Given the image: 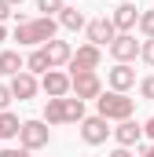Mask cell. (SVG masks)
I'll list each match as a JSON object with an SVG mask.
<instances>
[{
	"label": "cell",
	"mask_w": 154,
	"mask_h": 157,
	"mask_svg": "<svg viewBox=\"0 0 154 157\" xmlns=\"http://www.w3.org/2000/svg\"><path fill=\"white\" fill-rule=\"evenodd\" d=\"M143 157H151V150H147V154H143Z\"/></svg>",
	"instance_id": "obj_32"
},
{
	"label": "cell",
	"mask_w": 154,
	"mask_h": 157,
	"mask_svg": "<svg viewBox=\"0 0 154 157\" xmlns=\"http://www.w3.org/2000/svg\"><path fill=\"white\" fill-rule=\"evenodd\" d=\"M117 4H125V0H117Z\"/></svg>",
	"instance_id": "obj_33"
},
{
	"label": "cell",
	"mask_w": 154,
	"mask_h": 157,
	"mask_svg": "<svg viewBox=\"0 0 154 157\" xmlns=\"http://www.w3.org/2000/svg\"><path fill=\"white\" fill-rule=\"evenodd\" d=\"M44 51H48V62H51V70H59V66H70V59H74V48H70L66 40H48V44H44Z\"/></svg>",
	"instance_id": "obj_13"
},
{
	"label": "cell",
	"mask_w": 154,
	"mask_h": 157,
	"mask_svg": "<svg viewBox=\"0 0 154 157\" xmlns=\"http://www.w3.org/2000/svg\"><path fill=\"white\" fill-rule=\"evenodd\" d=\"M15 102V95H11V84H0V110H7Z\"/></svg>",
	"instance_id": "obj_23"
},
{
	"label": "cell",
	"mask_w": 154,
	"mask_h": 157,
	"mask_svg": "<svg viewBox=\"0 0 154 157\" xmlns=\"http://www.w3.org/2000/svg\"><path fill=\"white\" fill-rule=\"evenodd\" d=\"M95 106H99V117H107V121H128L132 110H136V102L125 91H103L95 99Z\"/></svg>",
	"instance_id": "obj_2"
},
{
	"label": "cell",
	"mask_w": 154,
	"mask_h": 157,
	"mask_svg": "<svg viewBox=\"0 0 154 157\" xmlns=\"http://www.w3.org/2000/svg\"><path fill=\"white\" fill-rule=\"evenodd\" d=\"M22 132V121L15 117V113H7V110H0V143L4 139H15Z\"/></svg>",
	"instance_id": "obj_16"
},
{
	"label": "cell",
	"mask_w": 154,
	"mask_h": 157,
	"mask_svg": "<svg viewBox=\"0 0 154 157\" xmlns=\"http://www.w3.org/2000/svg\"><path fill=\"white\" fill-rule=\"evenodd\" d=\"M59 26H63V29H88V26H84V15H81V11H77V7H63V11H59Z\"/></svg>",
	"instance_id": "obj_18"
},
{
	"label": "cell",
	"mask_w": 154,
	"mask_h": 157,
	"mask_svg": "<svg viewBox=\"0 0 154 157\" xmlns=\"http://www.w3.org/2000/svg\"><path fill=\"white\" fill-rule=\"evenodd\" d=\"M0 157H30V150H22V146L18 150H0Z\"/></svg>",
	"instance_id": "obj_27"
},
{
	"label": "cell",
	"mask_w": 154,
	"mask_h": 157,
	"mask_svg": "<svg viewBox=\"0 0 154 157\" xmlns=\"http://www.w3.org/2000/svg\"><path fill=\"white\" fill-rule=\"evenodd\" d=\"M11 4H15V7H18V4H22V0H11Z\"/></svg>",
	"instance_id": "obj_31"
},
{
	"label": "cell",
	"mask_w": 154,
	"mask_h": 157,
	"mask_svg": "<svg viewBox=\"0 0 154 157\" xmlns=\"http://www.w3.org/2000/svg\"><path fill=\"white\" fill-rule=\"evenodd\" d=\"M40 88H44V95H48V99H66V95L74 91V77H70V73H63V70H48L44 80H40Z\"/></svg>",
	"instance_id": "obj_4"
},
{
	"label": "cell",
	"mask_w": 154,
	"mask_h": 157,
	"mask_svg": "<svg viewBox=\"0 0 154 157\" xmlns=\"http://www.w3.org/2000/svg\"><path fill=\"white\" fill-rule=\"evenodd\" d=\"M84 121V99H66V124H81Z\"/></svg>",
	"instance_id": "obj_20"
},
{
	"label": "cell",
	"mask_w": 154,
	"mask_h": 157,
	"mask_svg": "<svg viewBox=\"0 0 154 157\" xmlns=\"http://www.w3.org/2000/svg\"><path fill=\"white\" fill-rule=\"evenodd\" d=\"M140 59H143L147 66H154V40H143V51H140Z\"/></svg>",
	"instance_id": "obj_24"
},
{
	"label": "cell",
	"mask_w": 154,
	"mask_h": 157,
	"mask_svg": "<svg viewBox=\"0 0 154 157\" xmlns=\"http://www.w3.org/2000/svg\"><path fill=\"white\" fill-rule=\"evenodd\" d=\"M11 7H15V4H11V0H0V22H4V18H11V15H15V11H11Z\"/></svg>",
	"instance_id": "obj_26"
},
{
	"label": "cell",
	"mask_w": 154,
	"mask_h": 157,
	"mask_svg": "<svg viewBox=\"0 0 154 157\" xmlns=\"http://www.w3.org/2000/svg\"><path fill=\"white\" fill-rule=\"evenodd\" d=\"M37 77H33V73H30V70H22V73H18V77H11V95H15V99H18V102H26V99H33V95H37Z\"/></svg>",
	"instance_id": "obj_11"
},
{
	"label": "cell",
	"mask_w": 154,
	"mask_h": 157,
	"mask_svg": "<svg viewBox=\"0 0 154 157\" xmlns=\"http://www.w3.org/2000/svg\"><path fill=\"white\" fill-rule=\"evenodd\" d=\"M147 135H151V139H154V117L147 121Z\"/></svg>",
	"instance_id": "obj_29"
},
{
	"label": "cell",
	"mask_w": 154,
	"mask_h": 157,
	"mask_svg": "<svg viewBox=\"0 0 154 157\" xmlns=\"http://www.w3.org/2000/svg\"><path fill=\"white\" fill-rule=\"evenodd\" d=\"M110 132H114V128L107 124V117H99V113L81 121V139H84L88 146H99V143H107V135H110Z\"/></svg>",
	"instance_id": "obj_6"
},
{
	"label": "cell",
	"mask_w": 154,
	"mask_h": 157,
	"mask_svg": "<svg viewBox=\"0 0 154 157\" xmlns=\"http://www.w3.org/2000/svg\"><path fill=\"white\" fill-rule=\"evenodd\" d=\"M22 70H26V59L18 51H0V73L4 77H18Z\"/></svg>",
	"instance_id": "obj_15"
},
{
	"label": "cell",
	"mask_w": 154,
	"mask_h": 157,
	"mask_svg": "<svg viewBox=\"0 0 154 157\" xmlns=\"http://www.w3.org/2000/svg\"><path fill=\"white\" fill-rule=\"evenodd\" d=\"M143 124H136V121L128 117V121H117V128H114V139H117V146H136L140 139H143Z\"/></svg>",
	"instance_id": "obj_10"
},
{
	"label": "cell",
	"mask_w": 154,
	"mask_h": 157,
	"mask_svg": "<svg viewBox=\"0 0 154 157\" xmlns=\"http://www.w3.org/2000/svg\"><path fill=\"white\" fill-rule=\"evenodd\" d=\"M37 7L51 18V11H63V0H37Z\"/></svg>",
	"instance_id": "obj_22"
},
{
	"label": "cell",
	"mask_w": 154,
	"mask_h": 157,
	"mask_svg": "<svg viewBox=\"0 0 154 157\" xmlns=\"http://www.w3.org/2000/svg\"><path fill=\"white\" fill-rule=\"evenodd\" d=\"M44 121H48V124H66V99H48Z\"/></svg>",
	"instance_id": "obj_17"
},
{
	"label": "cell",
	"mask_w": 154,
	"mask_h": 157,
	"mask_svg": "<svg viewBox=\"0 0 154 157\" xmlns=\"http://www.w3.org/2000/svg\"><path fill=\"white\" fill-rule=\"evenodd\" d=\"M140 33L147 40H154V11H143V15H140Z\"/></svg>",
	"instance_id": "obj_21"
},
{
	"label": "cell",
	"mask_w": 154,
	"mask_h": 157,
	"mask_svg": "<svg viewBox=\"0 0 154 157\" xmlns=\"http://www.w3.org/2000/svg\"><path fill=\"white\" fill-rule=\"evenodd\" d=\"M70 77H74V95L77 99H99L103 95L99 73H70Z\"/></svg>",
	"instance_id": "obj_9"
},
{
	"label": "cell",
	"mask_w": 154,
	"mask_h": 157,
	"mask_svg": "<svg viewBox=\"0 0 154 157\" xmlns=\"http://www.w3.org/2000/svg\"><path fill=\"white\" fill-rule=\"evenodd\" d=\"M140 51H143V44L132 37V33H117V37H114V44H110V55H114L117 62H132Z\"/></svg>",
	"instance_id": "obj_8"
},
{
	"label": "cell",
	"mask_w": 154,
	"mask_h": 157,
	"mask_svg": "<svg viewBox=\"0 0 154 157\" xmlns=\"http://www.w3.org/2000/svg\"><path fill=\"white\" fill-rule=\"evenodd\" d=\"M110 18H114L117 33H128L132 26H140V7H132V4L125 0V4H117V11L110 15Z\"/></svg>",
	"instance_id": "obj_14"
},
{
	"label": "cell",
	"mask_w": 154,
	"mask_h": 157,
	"mask_svg": "<svg viewBox=\"0 0 154 157\" xmlns=\"http://www.w3.org/2000/svg\"><path fill=\"white\" fill-rule=\"evenodd\" d=\"M110 157H132V150H128V146H117V150H114Z\"/></svg>",
	"instance_id": "obj_28"
},
{
	"label": "cell",
	"mask_w": 154,
	"mask_h": 157,
	"mask_svg": "<svg viewBox=\"0 0 154 157\" xmlns=\"http://www.w3.org/2000/svg\"><path fill=\"white\" fill-rule=\"evenodd\" d=\"M99 62H103V51H99L95 44H84V48H77V51H74L70 70H74V73H95Z\"/></svg>",
	"instance_id": "obj_5"
},
{
	"label": "cell",
	"mask_w": 154,
	"mask_h": 157,
	"mask_svg": "<svg viewBox=\"0 0 154 157\" xmlns=\"http://www.w3.org/2000/svg\"><path fill=\"white\" fill-rule=\"evenodd\" d=\"M48 139H51V128H48V121H22V132H18V143H22V150H44L48 146Z\"/></svg>",
	"instance_id": "obj_3"
},
{
	"label": "cell",
	"mask_w": 154,
	"mask_h": 157,
	"mask_svg": "<svg viewBox=\"0 0 154 157\" xmlns=\"http://www.w3.org/2000/svg\"><path fill=\"white\" fill-rule=\"evenodd\" d=\"M140 91H143V99H151V102H154V77H143Z\"/></svg>",
	"instance_id": "obj_25"
},
{
	"label": "cell",
	"mask_w": 154,
	"mask_h": 157,
	"mask_svg": "<svg viewBox=\"0 0 154 157\" xmlns=\"http://www.w3.org/2000/svg\"><path fill=\"white\" fill-rule=\"evenodd\" d=\"M55 29H59V22L48 18V15H40V18H22L18 29H15V40H18V44H48V40H55Z\"/></svg>",
	"instance_id": "obj_1"
},
{
	"label": "cell",
	"mask_w": 154,
	"mask_h": 157,
	"mask_svg": "<svg viewBox=\"0 0 154 157\" xmlns=\"http://www.w3.org/2000/svg\"><path fill=\"white\" fill-rule=\"evenodd\" d=\"M107 84H110V88H114V91H128V88H132V84H136V70H132V66H128V62H117L114 70H110V73H107Z\"/></svg>",
	"instance_id": "obj_12"
},
{
	"label": "cell",
	"mask_w": 154,
	"mask_h": 157,
	"mask_svg": "<svg viewBox=\"0 0 154 157\" xmlns=\"http://www.w3.org/2000/svg\"><path fill=\"white\" fill-rule=\"evenodd\" d=\"M0 40H7V29H4V22H0Z\"/></svg>",
	"instance_id": "obj_30"
},
{
	"label": "cell",
	"mask_w": 154,
	"mask_h": 157,
	"mask_svg": "<svg viewBox=\"0 0 154 157\" xmlns=\"http://www.w3.org/2000/svg\"><path fill=\"white\" fill-rule=\"evenodd\" d=\"M117 37V26H114V18H95V22H88V44H95V48H110Z\"/></svg>",
	"instance_id": "obj_7"
},
{
	"label": "cell",
	"mask_w": 154,
	"mask_h": 157,
	"mask_svg": "<svg viewBox=\"0 0 154 157\" xmlns=\"http://www.w3.org/2000/svg\"><path fill=\"white\" fill-rule=\"evenodd\" d=\"M26 70H30V73H48V70H51V62H48V51H44V48H37V51L26 59Z\"/></svg>",
	"instance_id": "obj_19"
}]
</instances>
